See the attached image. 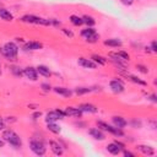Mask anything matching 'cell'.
<instances>
[{"instance_id": "74e56055", "label": "cell", "mask_w": 157, "mask_h": 157, "mask_svg": "<svg viewBox=\"0 0 157 157\" xmlns=\"http://www.w3.org/2000/svg\"><path fill=\"white\" fill-rule=\"evenodd\" d=\"M121 153H123L125 157H135V153L131 152V151H129V150H126V148H124V150L121 151Z\"/></svg>"}, {"instance_id": "d6a6232c", "label": "cell", "mask_w": 157, "mask_h": 157, "mask_svg": "<svg viewBox=\"0 0 157 157\" xmlns=\"http://www.w3.org/2000/svg\"><path fill=\"white\" fill-rule=\"evenodd\" d=\"M60 31H61V32H63V33H64L66 37H69V38H74V36H75V34H74V32H72L71 29H69V28L61 27V28H60Z\"/></svg>"}, {"instance_id": "836d02e7", "label": "cell", "mask_w": 157, "mask_h": 157, "mask_svg": "<svg viewBox=\"0 0 157 157\" xmlns=\"http://www.w3.org/2000/svg\"><path fill=\"white\" fill-rule=\"evenodd\" d=\"M136 69H137V71H140L141 74H148V67L146 66V65H142V64H137L136 65Z\"/></svg>"}, {"instance_id": "5b68a950", "label": "cell", "mask_w": 157, "mask_h": 157, "mask_svg": "<svg viewBox=\"0 0 157 157\" xmlns=\"http://www.w3.org/2000/svg\"><path fill=\"white\" fill-rule=\"evenodd\" d=\"M80 36L87 42V43H97L99 40V34L96 31L94 27H85L80 31Z\"/></svg>"}, {"instance_id": "4316f807", "label": "cell", "mask_w": 157, "mask_h": 157, "mask_svg": "<svg viewBox=\"0 0 157 157\" xmlns=\"http://www.w3.org/2000/svg\"><path fill=\"white\" fill-rule=\"evenodd\" d=\"M10 71H11V74H12L15 77H18V78L23 77V69L20 67L18 65H11V66H10Z\"/></svg>"}, {"instance_id": "d590c367", "label": "cell", "mask_w": 157, "mask_h": 157, "mask_svg": "<svg viewBox=\"0 0 157 157\" xmlns=\"http://www.w3.org/2000/svg\"><path fill=\"white\" fill-rule=\"evenodd\" d=\"M49 20H50V26H54V27H60L61 26V22L58 18H49Z\"/></svg>"}, {"instance_id": "7dc6e473", "label": "cell", "mask_w": 157, "mask_h": 157, "mask_svg": "<svg viewBox=\"0 0 157 157\" xmlns=\"http://www.w3.org/2000/svg\"><path fill=\"white\" fill-rule=\"evenodd\" d=\"M1 74H2V65H1V61H0V76H1Z\"/></svg>"}, {"instance_id": "5bb4252c", "label": "cell", "mask_w": 157, "mask_h": 157, "mask_svg": "<svg viewBox=\"0 0 157 157\" xmlns=\"http://www.w3.org/2000/svg\"><path fill=\"white\" fill-rule=\"evenodd\" d=\"M23 76L32 81V82H36L38 80V72H37V69L33 67V66H26L23 67Z\"/></svg>"}, {"instance_id": "7a4b0ae2", "label": "cell", "mask_w": 157, "mask_h": 157, "mask_svg": "<svg viewBox=\"0 0 157 157\" xmlns=\"http://www.w3.org/2000/svg\"><path fill=\"white\" fill-rule=\"evenodd\" d=\"M18 50H20V47L17 45L16 42H12V40L6 42L2 47H0V54L7 61H11V63H15L17 60Z\"/></svg>"}, {"instance_id": "7c38bea8", "label": "cell", "mask_w": 157, "mask_h": 157, "mask_svg": "<svg viewBox=\"0 0 157 157\" xmlns=\"http://www.w3.org/2000/svg\"><path fill=\"white\" fill-rule=\"evenodd\" d=\"M49 148L55 156H63L64 150H65L64 145H61V142L55 141V140H49Z\"/></svg>"}, {"instance_id": "f1b7e54d", "label": "cell", "mask_w": 157, "mask_h": 157, "mask_svg": "<svg viewBox=\"0 0 157 157\" xmlns=\"http://www.w3.org/2000/svg\"><path fill=\"white\" fill-rule=\"evenodd\" d=\"M81 17H82L83 25H86V27H94V25H96L94 17H92V16H90V15H83V16H81Z\"/></svg>"}, {"instance_id": "277c9868", "label": "cell", "mask_w": 157, "mask_h": 157, "mask_svg": "<svg viewBox=\"0 0 157 157\" xmlns=\"http://www.w3.org/2000/svg\"><path fill=\"white\" fill-rule=\"evenodd\" d=\"M21 22L23 23H29V25H39V26H50V20L49 18H44L40 16H36V15H23L20 18Z\"/></svg>"}, {"instance_id": "44dd1931", "label": "cell", "mask_w": 157, "mask_h": 157, "mask_svg": "<svg viewBox=\"0 0 157 157\" xmlns=\"http://www.w3.org/2000/svg\"><path fill=\"white\" fill-rule=\"evenodd\" d=\"M36 69H37L38 75H40V76H43V77H50V76H52V70H50L49 66H47V65L40 64V65L36 66Z\"/></svg>"}, {"instance_id": "9c48e42d", "label": "cell", "mask_w": 157, "mask_h": 157, "mask_svg": "<svg viewBox=\"0 0 157 157\" xmlns=\"http://www.w3.org/2000/svg\"><path fill=\"white\" fill-rule=\"evenodd\" d=\"M119 74H120L121 76L126 77L129 81H131V82H132V83H135V85H139V86H142V87H146V86H147V82H146L145 80H142L141 77L136 76V75L129 74L128 71H119Z\"/></svg>"}, {"instance_id": "b9f144b4", "label": "cell", "mask_w": 157, "mask_h": 157, "mask_svg": "<svg viewBox=\"0 0 157 157\" xmlns=\"http://www.w3.org/2000/svg\"><path fill=\"white\" fill-rule=\"evenodd\" d=\"M6 128V123H5V119L0 115V131H2L4 129Z\"/></svg>"}, {"instance_id": "8d00e7d4", "label": "cell", "mask_w": 157, "mask_h": 157, "mask_svg": "<svg viewBox=\"0 0 157 157\" xmlns=\"http://www.w3.org/2000/svg\"><path fill=\"white\" fill-rule=\"evenodd\" d=\"M4 119H5V123H6V125H7V124H12V123L17 121L16 117H12V115H10V117H6V118H4Z\"/></svg>"}, {"instance_id": "7402d4cb", "label": "cell", "mask_w": 157, "mask_h": 157, "mask_svg": "<svg viewBox=\"0 0 157 157\" xmlns=\"http://www.w3.org/2000/svg\"><path fill=\"white\" fill-rule=\"evenodd\" d=\"M105 150H107V152L108 153H110V155H114V156H118V155H120L121 153V148L113 141V142H110V144H108L107 146H105Z\"/></svg>"}, {"instance_id": "f546056e", "label": "cell", "mask_w": 157, "mask_h": 157, "mask_svg": "<svg viewBox=\"0 0 157 157\" xmlns=\"http://www.w3.org/2000/svg\"><path fill=\"white\" fill-rule=\"evenodd\" d=\"M128 125H130L132 129H141L142 128V121L137 118H134L130 121H128Z\"/></svg>"}, {"instance_id": "30bf717a", "label": "cell", "mask_w": 157, "mask_h": 157, "mask_svg": "<svg viewBox=\"0 0 157 157\" xmlns=\"http://www.w3.org/2000/svg\"><path fill=\"white\" fill-rule=\"evenodd\" d=\"M88 135H90L92 139L97 140V141H104V140H105V137H107L105 132H104L102 129H99L98 126L90 128V129H88Z\"/></svg>"}, {"instance_id": "d4e9b609", "label": "cell", "mask_w": 157, "mask_h": 157, "mask_svg": "<svg viewBox=\"0 0 157 157\" xmlns=\"http://www.w3.org/2000/svg\"><path fill=\"white\" fill-rule=\"evenodd\" d=\"M91 59H92L98 66H104V65L107 64V61H108L107 58H104V56H102V55H99V54H92V55H91Z\"/></svg>"}, {"instance_id": "ab89813d", "label": "cell", "mask_w": 157, "mask_h": 157, "mask_svg": "<svg viewBox=\"0 0 157 157\" xmlns=\"http://www.w3.org/2000/svg\"><path fill=\"white\" fill-rule=\"evenodd\" d=\"M147 99H148V101H151L152 103H157V96H156L155 93L148 94V96H147Z\"/></svg>"}, {"instance_id": "4dcf8cb0", "label": "cell", "mask_w": 157, "mask_h": 157, "mask_svg": "<svg viewBox=\"0 0 157 157\" xmlns=\"http://www.w3.org/2000/svg\"><path fill=\"white\" fill-rule=\"evenodd\" d=\"M40 90H42L43 92L48 93V92L53 91V87H52V85H50L49 82H42V83H40Z\"/></svg>"}, {"instance_id": "3957f363", "label": "cell", "mask_w": 157, "mask_h": 157, "mask_svg": "<svg viewBox=\"0 0 157 157\" xmlns=\"http://www.w3.org/2000/svg\"><path fill=\"white\" fill-rule=\"evenodd\" d=\"M97 126L99 129H102L104 132H108L110 135H114L117 137H123L125 136V132L123 131V129H119V128H115L113 124H108L107 121H103V120H97Z\"/></svg>"}, {"instance_id": "4fadbf2b", "label": "cell", "mask_w": 157, "mask_h": 157, "mask_svg": "<svg viewBox=\"0 0 157 157\" xmlns=\"http://www.w3.org/2000/svg\"><path fill=\"white\" fill-rule=\"evenodd\" d=\"M22 49L25 52H36V50H40L43 49V43L38 42V40H29V42H25Z\"/></svg>"}, {"instance_id": "9a60e30c", "label": "cell", "mask_w": 157, "mask_h": 157, "mask_svg": "<svg viewBox=\"0 0 157 157\" xmlns=\"http://www.w3.org/2000/svg\"><path fill=\"white\" fill-rule=\"evenodd\" d=\"M53 92L64 97V98H70L74 94V91L70 90L69 87H64V86H54L53 87Z\"/></svg>"}, {"instance_id": "ac0fdd59", "label": "cell", "mask_w": 157, "mask_h": 157, "mask_svg": "<svg viewBox=\"0 0 157 157\" xmlns=\"http://www.w3.org/2000/svg\"><path fill=\"white\" fill-rule=\"evenodd\" d=\"M112 124L115 126V128H119V129H125L128 126V120L121 117V115H113L112 117Z\"/></svg>"}, {"instance_id": "2e32d148", "label": "cell", "mask_w": 157, "mask_h": 157, "mask_svg": "<svg viewBox=\"0 0 157 157\" xmlns=\"http://www.w3.org/2000/svg\"><path fill=\"white\" fill-rule=\"evenodd\" d=\"M77 108L85 114V113H88V114H96L98 112V107L92 104V103H81L77 105Z\"/></svg>"}, {"instance_id": "484cf974", "label": "cell", "mask_w": 157, "mask_h": 157, "mask_svg": "<svg viewBox=\"0 0 157 157\" xmlns=\"http://www.w3.org/2000/svg\"><path fill=\"white\" fill-rule=\"evenodd\" d=\"M74 93L77 94V96H83V94H87V93H91L93 91L92 87H85V86H81V87H75L74 90Z\"/></svg>"}, {"instance_id": "ba28073f", "label": "cell", "mask_w": 157, "mask_h": 157, "mask_svg": "<svg viewBox=\"0 0 157 157\" xmlns=\"http://www.w3.org/2000/svg\"><path fill=\"white\" fill-rule=\"evenodd\" d=\"M108 85H109V90H110L113 93H115V94H120V93H123V92L125 91V83H124V81H123L121 78H119V77L112 78Z\"/></svg>"}, {"instance_id": "e575fe53", "label": "cell", "mask_w": 157, "mask_h": 157, "mask_svg": "<svg viewBox=\"0 0 157 157\" xmlns=\"http://www.w3.org/2000/svg\"><path fill=\"white\" fill-rule=\"evenodd\" d=\"M148 48H150V50H151L153 54H155V53H157V42L153 39V40L150 43V47H148Z\"/></svg>"}, {"instance_id": "60d3db41", "label": "cell", "mask_w": 157, "mask_h": 157, "mask_svg": "<svg viewBox=\"0 0 157 157\" xmlns=\"http://www.w3.org/2000/svg\"><path fill=\"white\" fill-rule=\"evenodd\" d=\"M120 2H121L124 6H131V5L135 2V0H120Z\"/></svg>"}, {"instance_id": "6da1fadb", "label": "cell", "mask_w": 157, "mask_h": 157, "mask_svg": "<svg viewBox=\"0 0 157 157\" xmlns=\"http://www.w3.org/2000/svg\"><path fill=\"white\" fill-rule=\"evenodd\" d=\"M1 139L5 141V144L10 145L11 147H13V148H16V150L21 148L22 145H23L21 136H20L15 130H12V129H10V128H5V129L1 131Z\"/></svg>"}, {"instance_id": "603a6c76", "label": "cell", "mask_w": 157, "mask_h": 157, "mask_svg": "<svg viewBox=\"0 0 157 157\" xmlns=\"http://www.w3.org/2000/svg\"><path fill=\"white\" fill-rule=\"evenodd\" d=\"M0 18L6 21V22H11L13 21V15L5 7H0Z\"/></svg>"}, {"instance_id": "bcb514c9", "label": "cell", "mask_w": 157, "mask_h": 157, "mask_svg": "<svg viewBox=\"0 0 157 157\" xmlns=\"http://www.w3.org/2000/svg\"><path fill=\"white\" fill-rule=\"evenodd\" d=\"M4 146H5V141H4V140L0 137V148H2Z\"/></svg>"}, {"instance_id": "d6986e66", "label": "cell", "mask_w": 157, "mask_h": 157, "mask_svg": "<svg viewBox=\"0 0 157 157\" xmlns=\"http://www.w3.org/2000/svg\"><path fill=\"white\" fill-rule=\"evenodd\" d=\"M136 150H137L140 153L145 155V156H155V155H156L155 148H153L152 146H150V145H137V146H136Z\"/></svg>"}, {"instance_id": "52a82bcc", "label": "cell", "mask_w": 157, "mask_h": 157, "mask_svg": "<svg viewBox=\"0 0 157 157\" xmlns=\"http://www.w3.org/2000/svg\"><path fill=\"white\" fill-rule=\"evenodd\" d=\"M64 118H66L64 109L56 108V109H53V110L48 112V113L45 114L44 120H45V123H54V121L61 120V119H64Z\"/></svg>"}, {"instance_id": "8fae6325", "label": "cell", "mask_w": 157, "mask_h": 157, "mask_svg": "<svg viewBox=\"0 0 157 157\" xmlns=\"http://www.w3.org/2000/svg\"><path fill=\"white\" fill-rule=\"evenodd\" d=\"M77 64L81 66V67H83V69H90V70H94V69H97L98 67V65L90 58H85V56H80L78 59H77Z\"/></svg>"}, {"instance_id": "ffe728a7", "label": "cell", "mask_w": 157, "mask_h": 157, "mask_svg": "<svg viewBox=\"0 0 157 157\" xmlns=\"http://www.w3.org/2000/svg\"><path fill=\"white\" fill-rule=\"evenodd\" d=\"M103 44L109 48H120L123 45V40L120 38H108L103 40Z\"/></svg>"}, {"instance_id": "f35d334b", "label": "cell", "mask_w": 157, "mask_h": 157, "mask_svg": "<svg viewBox=\"0 0 157 157\" xmlns=\"http://www.w3.org/2000/svg\"><path fill=\"white\" fill-rule=\"evenodd\" d=\"M40 117H42V112H40V110H36V112L32 114V119H33V120H38Z\"/></svg>"}, {"instance_id": "83f0119b", "label": "cell", "mask_w": 157, "mask_h": 157, "mask_svg": "<svg viewBox=\"0 0 157 157\" xmlns=\"http://www.w3.org/2000/svg\"><path fill=\"white\" fill-rule=\"evenodd\" d=\"M69 21L71 22V25L76 26V27H80L83 25V21H82V17L77 16V15H70L69 16Z\"/></svg>"}, {"instance_id": "1f68e13d", "label": "cell", "mask_w": 157, "mask_h": 157, "mask_svg": "<svg viewBox=\"0 0 157 157\" xmlns=\"http://www.w3.org/2000/svg\"><path fill=\"white\" fill-rule=\"evenodd\" d=\"M117 54H118L123 60H125V61H129V60H130V54H129L128 52H125V50H119V52H117Z\"/></svg>"}, {"instance_id": "cb8c5ba5", "label": "cell", "mask_w": 157, "mask_h": 157, "mask_svg": "<svg viewBox=\"0 0 157 157\" xmlns=\"http://www.w3.org/2000/svg\"><path fill=\"white\" fill-rule=\"evenodd\" d=\"M45 128H47L48 131H50V132H53L55 135H58V134L61 132V126L59 124H56V121H54V123H47V126Z\"/></svg>"}, {"instance_id": "f6af8a7d", "label": "cell", "mask_w": 157, "mask_h": 157, "mask_svg": "<svg viewBox=\"0 0 157 157\" xmlns=\"http://www.w3.org/2000/svg\"><path fill=\"white\" fill-rule=\"evenodd\" d=\"M27 107H28V109H33V110H37V109L39 108L37 104H28Z\"/></svg>"}, {"instance_id": "ee69618b", "label": "cell", "mask_w": 157, "mask_h": 157, "mask_svg": "<svg viewBox=\"0 0 157 157\" xmlns=\"http://www.w3.org/2000/svg\"><path fill=\"white\" fill-rule=\"evenodd\" d=\"M114 142H115V144L121 148V151H123L124 148H126V146H125V144H124V142H121V141H119V140H114Z\"/></svg>"}, {"instance_id": "e0dca14e", "label": "cell", "mask_w": 157, "mask_h": 157, "mask_svg": "<svg viewBox=\"0 0 157 157\" xmlns=\"http://www.w3.org/2000/svg\"><path fill=\"white\" fill-rule=\"evenodd\" d=\"M64 112H65V115L66 117H74V118H77V119H81L83 113L77 108V107H71V105H67L64 108Z\"/></svg>"}, {"instance_id": "7bdbcfd3", "label": "cell", "mask_w": 157, "mask_h": 157, "mask_svg": "<svg viewBox=\"0 0 157 157\" xmlns=\"http://www.w3.org/2000/svg\"><path fill=\"white\" fill-rule=\"evenodd\" d=\"M75 125L77 126V128H80V129H83V128H86L87 126V124L86 123H83V121H75Z\"/></svg>"}, {"instance_id": "8992f818", "label": "cell", "mask_w": 157, "mask_h": 157, "mask_svg": "<svg viewBox=\"0 0 157 157\" xmlns=\"http://www.w3.org/2000/svg\"><path fill=\"white\" fill-rule=\"evenodd\" d=\"M29 150L36 155V156H44L47 152V146L45 144L39 140V139H31L29 141Z\"/></svg>"}]
</instances>
